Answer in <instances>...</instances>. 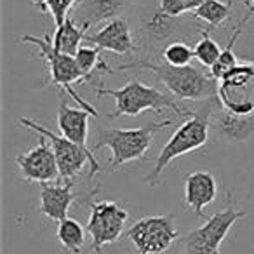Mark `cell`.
I'll return each instance as SVG.
<instances>
[{
	"label": "cell",
	"mask_w": 254,
	"mask_h": 254,
	"mask_svg": "<svg viewBox=\"0 0 254 254\" xmlns=\"http://www.w3.org/2000/svg\"><path fill=\"white\" fill-rule=\"evenodd\" d=\"M219 105L221 103H219L218 96L205 99L204 105L197 112H191L187 117V120L173 132V136L167 139V143L160 150L153 169L145 176V183L148 187H159L162 181V174L166 173V169L171 166L173 160L195 152V150H200L207 143L211 115Z\"/></svg>",
	"instance_id": "obj_1"
},
{
	"label": "cell",
	"mask_w": 254,
	"mask_h": 254,
	"mask_svg": "<svg viewBox=\"0 0 254 254\" xmlns=\"http://www.w3.org/2000/svg\"><path fill=\"white\" fill-rule=\"evenodd\" d=\"M127 70H139L153 73L164 85L171 96L185 99V101H198V99H211L218 96V80L205 73L204 70L195 66H171V64H157L146 60H136L131 63H124L113 66L110 73Z\"/></svg>",
	"instance_id": "obj_2"
},
{
	"label": "cell",
	"mask_w": 254,
	"mask_h": 254,
	"mask_svg": "<svg viewBox=\"0 0 254 254\" xmlns=\"http://www.w3.org/2000/svg\"><path fill=\"white\" fill-rule=\"evenodd\" d=\"M174 124V119H166L162 122H150L143 127L134 129H99L98 139L92 146V153L101 148H108L110 171H117L129 162L146 159L150 146L153 143V136L159 131Z\"/></svg>",
	"instance_id": "obj_3"
},
{
	"label": "cell",
	"mask_w": 254,
	"mask_h": 254,
	"mask_svg": "<svg viewBox=\"0 0 254 254\" xmlns=\"http://www.w3.org/2000/svg\"><path fill=\"white\" fill-rule=\"evenodd\" d=\"M103 96H110L115 101V110L110 113V119L119 117H138L145 112H162L169 108L181 117L190 115V110L180 106L174 101V96L159 91L153 85H146L139 80H129L119 89L96 87V98L101 99Z\"/></svg>",
	"instance_id": "obj_4"
},
{
	"label": "cell",
	"mask_w": 254,
	"mask_h": 254,
	"mask_svg": "<svg viewBox=\"0 0 254 254\" xmlns=\"http://www.w3.org/2000/svg\"><path fill=\"white\" fill-rule=\"evenodd\" d=\"M18 42L37 47L39 56L47 63V68H49V80H47V84L44 85V87H47V85H56V87L61 89V92L70 96L80 108L89 112L92 117H98V112H96L94 106L89 105L84 98H80L78 92L73 89V85L78 84V82H89L87 77H85L80 68H78L77 61H75V56L60 53V51L53 46V37L51 35H44V37L23 35Z\"/></svg>",
	"instance_id": "obj_5"
},
{
	"label": "cell",
	"mask_w": 254,
	"mask_h": 254,
	"mask_svg": "<svg viewBox=\"0 0 254 254\" xmlns=\"http://www.w3.org/2000/svg\"><path fill=\"white\" fill-rule=\"evenodd\" d=\"M18 122H19V126L28 127V129L35 131L39 136H44V138L49 139L51 146H53V150H54V155H56L61 181H73L75 178L84 171V166L87 162H89V166H91L89 180H92V178L101 171V166H99V162L96 160L92 150L84 148V146L70 141V139L61 134H56L54 131L44 127L42 124L35 122V120L28 119V117H19Z\"/></svg>",
	"instance_id": "obj_6"
},
{
	"label": "cell",
	"mask_w": 254,
	"mask_h": 254,
	"mask_svg": "<svg viewBox=\"0 0 254 254\" xmlns=\"http://www.w3.org/2000/svg\"><path fill=\"white\" fill-rule=\"evenodd\" d=\"M247 216L246 211L235 209L230 202L223 211L212 214L204 225L190 230L183 237L185 254H221V246L237 221Z\"/></svg>",
	"instance_id": "obj_7"
},
{
	"label": "cell",
	"mask_w": 254,
	"mask_h": 254,
	"mask_svg": "<svg viewBox=\"0 0 254 254\" xmlns=\"http://www.w3.org/2000/svg\"><path fill=\"white\" fill-rule=\"evenodd\" d=\"M129 212L115 200H92L89 198L87 233L91 235V251L105 254V247L115 244L126 230Z\"/></svg>",
	"instance_id": "obj_8"
},
{
	"label": "cell",
	"mask_w": 254,
	"mask_h": 254,
	"mask_svg": "<svg viewBox=\"0 0 254 254\" xmlns=\"http://www.w3.org/2000/svg\"><path fill=\"white\" fill-rule=\"evenodd\" d=\"M126 235L138 254H164L180 239L174 214L139 218Z\"/></svg>",
	"instance_id": "obj_9"
},
{
	"label": "cell",
	"mask_w": 254,
	"mask_h": 254,
	"mask_svg": "<svg viewBox=\"0 0 254 254\" xmlns=\"http://www.w3.org/2000/svg\"><path fill=\"white\" fill-rule=\"evenodd\" d=\"M218 99L230 112L254 115V63H239L218 80Z\"/></svg>",
	"instance_id": "obj_10"
},
{
	"label": "cell",
	"mask_w": 254,
	"mask_h": 254,
	"mask_svg": "<svg viewBox=\"0 0 254 254\" xmlns=\"http://www.w3.org/2000/svg\"><path fill=\"white\" fill-rule=\"evenodd\" d=\"M16 166H18L21 176L30 183L46 185L60 180L56 155H54L49 139L44 136H40L39 143L33 148L16 157Z\"/></svg>",
	"instance_id": "obj_11"
},
{
	"label": "cell",
	"mask_w": 254,
	"mask_h": 254,
	"mask_svg": "<svg viewBox=\"0 0 254 254\" xmlns=\"http://www.w3.org/2000/svg\"><path fill=\"white\" fill-rule=\"evenodd\" d=\"M85 40L91 42L92 47H98L99 51H108L117 56H131L138 53L131 25L124 18H115L105 23L96 33L87 35Z\"/></svg>",
	"instance_id": "obj_12"
},
{
	"label": "cell",
	"mask_w": 254,
	"mask_h": 254,
	"mask_svg": "<svg viewBox=\"0 0 254 254\" xmlns=\"http://www.w3.org/2000/svg\"><path fill=\"white\" fill-rule=\"evenodd\" d=\"M129 4L131 0H78L77 5L71 9L70 18L87 32L99 23L120 18Z\"/></svg>",
	"instance_id": "obj_13"
},
{
	"label": "cell",
	"mask_w": 254,
	"mask_h": 254,
	"mask_svg": "<svg viewBox=\"0 0 254 254\" xmlns=\"http://www.w3.org/2000/svg\"><path fill=\"white\" fill-rule=\"evenodd\" d=\"M77 198L78 195L73 191V181L40 185L39 212L51 221L60 223L68 218V212Z\"/></svg>",
	"instance_id": "obj_14"
},
{
	"label": "cell",
	"mask_w": 254,
	"mask_h": 254,
	"mask_svg": "<svg viewBox=\"0 0 254 254\" xmlns=\"http://www.w3.org/2000/svg\"><path fill=\"white\" fill-rule=\"evenodd\" d=\"M218 197V181L214 174L195 171L185 178V204L198 216L204 218V209Z\"/></svg>",
	"instance_id": "obj_15"
},
{
	"label": "cell",
	"mask_w": 254,
	"mask_h": 254,
	"mask_svg": "<svg viewBox=\"0 0 254 254\" xmlns=\"http://www.w3.org/2000/svg\"><path fill=\"white\" fill-rule=\"evenodd\" d=\"M211 127L226 141H247L254 132V115H239L219 105L211 115Z\"/></svg>",
	"instance_id": "obj_16"
},
{
	"label": "cell",
	"mask_w": 254,
	"mask_h": 254,
	"mask_svg": "<svg viewBox=\"0 0 254 254\" xmlns=\"http://www.w3.org/2000/svg\"><path fill=\"white\" fill-rule=\"evenodd\" d=\"M91 113L85 112L80 106H70L66 99L61 98L60 108H58V129L60 134L68 138L70 141L87 148L89 136V119Z\"/></svg>",
	"instance_id": "obj_17"
},
{
	"label": "cell",
	"mask_w": 254,
	"mask_h": 254,
	"mask_svg": "<svg viewBox=\"0 0 254 254\" xmlns=\"http://www.w3.org/2000/svg\"><path fill=\"white\" fill-rule=\"evenodd\" d=\"M185 21L181 18H173V16L164 14L157 9L155 12L148 14L141 19V33L148 42H166L171 40L176 33H180L185 28Z\"/></svg>",
	"instance_id": "obj_18"
},
{
	"label": "cell",
	"mask_w": 254,
	"mask_h": 254,
	"mask_svg": "<svg viewBox=\"0 0 254 254\" xmlns=\"http://www.w3.org/2000/svg\"><path fill=\"white\" fill-rule=\"evenodd\" d=\"M85 39H87V32H85L84 28H80V26L68 16L66 21H64L60 28H54L53 46L56 47L60 53L75 56Z\"/></svg>",
	"instance_id": "obj_19"
},
{
	"label": "cell",
	"mask_w": 254,
	"mask_h": 254,
	"mask_svg": "<svg viewBox=\"0 0 254 254\" xmlns=\"http://www.w3.org/2000/svg\"><path fill=\"white\" fill-rule=\"evenodd\" d=\"M85 233L87 228L80 225L75 218L68 216L66 219L58 223L56 237L60 246L68 254H80L85 246Z\"/></svg>",
	"instance_id": "obj_20"
},
{
	"label": "cell",
	"mask_w": 254,
	"mask_h": 254,
	"mask_svg": "<svg viewBox=\"0 0 254 254\" xmlns=\"http://www.w3.org/2000/svg\"><path fill=\"white\" fill-rule=\"evenodd\" d=\"M230 12H232V2L228 0H205L200 7L191 12V16L197 21L204 23L207 30H212L228 21Z\"/></svg>",
	"instance_id": "obj_21"
},
{
	"label": "cell",
	"mask_w": 254,
	"mask_h": 254,
	"mask_svg": "<svg viewBox=\"0 0 254 254\" xmlns=\"http://www.w3.org/2000/svg\"><path fill=\"white\" fill-rule=\"evenodd\" d=\"M247 21H244V19H240V23L235 26V30L232 32V35H230V40H228V46L223 49L221 56L218 58V61L214 63V66L211 68V77L214 78V80H221L223 77H225L226 73H230V71L233 70V68L239 64V60H237L235 53H233V44L237 42V39H239V35L242 33L244 30V25H246Z\"/></svg>",
	"instance_id": "obj_22"
},
{
	"label": "cell",
	"mask_w": 254,
	"mask_h": 254,
	"mask_svg": "<svg viewBox=\"0 0 254 254\" xmlns=\"http://www.w3.org/2000/svg\"><path fill=\"white\" fill-rule=\"evenodd\" d=\"M221 53H223V49L218 46L216 40H212V37L209 35V30L202 28L200 40H198L193 47L195 60H197L204 68H209V70H211V68L214 66L216 61H218V58L221 56Z\"/></svg>",
	"instance_id": "obj_23"
},
{
	"label": "cell",
	"mask_w": 254,
	"mask_h": 254,
	"mask_svg": "<svg viewBox=\"0 0 254 254\" xmlns=\"http://www.w3.org/2000/svg\"><path fill=\"white\" fill-rule=\"evenodd\" d=\"M195 58L193 49L183 40H173L162 49V60L171 66H190V61Z\"/></svg>",
	"instance_id": "obj_24"
},
{
	"label": "cell",
	"mask_w": 254,
	"mask_h": 254,
	"mask_svg": "<svg viewBox=\"0 0 254 254\" xmlns=\"http://www.w3.org/2000/svg\"><path fill=\"white\" fill-rule=\"evenodd\" d=\"M78 0H33V4L42 12H49L53 16L54 28H60L66 18L70 16L71 9L77 5Z\"/></svg>",
	"instance_id": "obj_25"
},
{
	"label": "cell",
	"mask_w": 254,
	"mask_h": 254,
	"mask_svg": "<svg viewBox=\"0 0 254 254\" xmlns=\"http://www.w3.org/2000/svg\"><path fill=\"white\" fill-rule=\"evenodd\" d=\"M159 11H162L167 16H173V18H181L188 12L183 0H160Z\"/></svg>",
	"instance_id": "obj_26"
},
{
	"label": "cell",
	"mask_w": 254,
	"mask_h": 254,
	"mask_svg": "<svg viewBox=\"0 0 254 254\" xmlns=\"http://www.w3.org/2000/svg\"><path fill=\"white\" fill-rule=\"evenodd\" d=\"M185 5H187V11L188 12H193L195 9H198L202 4H204L205 0H183Z\"/></svg>",
	"instance_id": "obj_27"
},
{
	"label": "cell",
	"mask_w": 254,
	"mask_h": 254,
	"mask_svg": "<svg viewBox=\"0 0 254 254\" xmlns=\"http://www.w3.org/2000/svg\"><path fill=\"white\" fill-rule=\"evenodd\" d=\"M251 16H254V0H251V2H249V11H247L246 18H242V19H244V21H249Z\"/></svg>",
	"instance_id": "obj_28"
},
{
	"label": "cell",
	"mask_w": 254,
	"mask_h": 254,
	"mask_svg": "<svg viewBox=\"0 0 254 254\" xmlns=\"http://www.w3.org/2000/svg\"><path fill=\"white\" fill-rule=\"evenodd\" d=\"M228 2H232V0H228Z\"/></svg>",
	"instance_id": "obj_29"
}]
</instances>
